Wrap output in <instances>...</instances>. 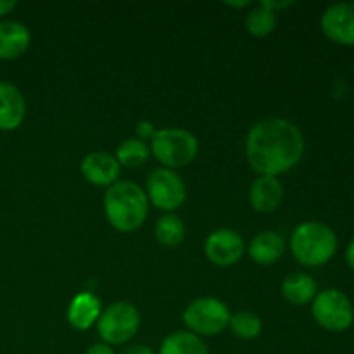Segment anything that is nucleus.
Wrapping results in <instances>:
<instances>
[{"mask_svg": "<svg viewBox=\"0 0 354 354\" xmlns=\"http://www.w3.org/2000/svg\"><path fill=\"white\" fill-rule=\"evenodd\" d=\"M304 154V135L297 124L283 118H266L249 130L245 159L259 176H279L290 171Z\"/></svg>", "mask_w": 354, "mask_h": 354, "instance_id": "1", "label": "nucleus"}, {"mask_svg": "<svg viewBox=\"0 0 354 354\" xmlns=\"http://www.w3.org/2000/svg\"><path fill=\"white\" fill-rule=\"evenodd\" d=\"M104 213L118 232L138 230L149 214L147 194L133 182H116L104 194Z\"/></svg>", "mask_w": 354, "mask_h": 354, "instance_id": "2", "label": "nucleus"}, {"mask_svg": "<svg viewBox=\"0 0 354 354\" xmlns=\"http://www.w3.org/2000/svg\"><path fill=\"white\" fill-rule=\"evenodd\" d=\"M339 241L335 232L322 221H304L290 235L292 256L304 266H324L335 256Z\"/></svg>", "mask_w": 354, "mask_h": 354, "instance_id": "3", "label": "nucleus"}, {"mask_svg": "<svg viewBox=\"0 0 354 354\" xmlns=\"http://www.w3.org/2000/svg\"><path fill=\"white\" fill-rule=\"evenodd\" d=\"M151 152L168 169H178L190 165L199 152L196 135L183 128H162L151 140Z\"/></svg>", "mask_w": 354, "mask_h": 354, "instance_id": "4", "label": "nucleus"}, {"mask_svg": "<svg viewBox=\"0 0 354 354\" xmlns=\"http://www.w3.org/2000/svg\"><path fill=\"white\" fill-rule=\"evenodd\" d=\"M140 327V313L137 308L127 301L113 303L100 313L97 330L100 339L107 346H121L130 342L137 335Z\"/></svg>", "mask_w": 354, "mask_h": 354, "instance_id": "5", "label": "nucleus"}, {"mask_svg": "<svg viewBox=\"0 0 354 354\" xmlns=\"http://www.w3.org/2000/svg\"><path fill=\"white\" fill-rule=\"evenodd\" d=\"M311 315L322 328L328 332H344L354 324L353 301L339 289H325L315 296Z\"/></svg>", "mask_w": 354, "mask_h": 354, "instance_id": "6", "label": "nucleus"}, {"mask_svg": "<svg viewBox=\"0 0 354 354\" xmlns=\"http://www.w3.org/2000/svg\"><path fill=\"white\" fill-rule=\"evenodd\" d=\"M230 310L223 301L216 297H199L187 306L183 313V324L189 332L196 335H218L225 332L230 325Z\"/></svg>", "mask_w": 354, "mask_h": 354, "instance_id": "7", "label": "nucleus"}, {"mask_svg": "<svg viewBox=\"0 0 354 354\" xmlns=\"http://www.w3.org/2000/svg\"><path fill=\"white\" fill-rule=\"evenodd\" d=\"M145 194L158 209L171 213L185 203L187 187L182 176L173 169L156 168L149 173L147 182H145Z\"/></svg>", "mask_w": 354, "mask_h": 354, "instance_id": "8", "label": "nucleus"}, {"mask_svg": "<svg viewBox=\"0 0 354 354\" xmlns=\"http://www.w3.org/2000/svg\"><path fill=\"white\" fill-rule=\"evenodd\" d=\"M206 258L216 266H234L242 259L245 252L244 239L239 232L230 228H220L209 234L204 244Z\"/></svg>", "mask_w": 354, "mask_h": 354, "instance_id": "9", "label": "nucleus"}, {"mask_svg": "<svg viewBox=\"0 0 354 354\" xmlns=\"http://www.w3.org/2000/svg\"><path fill=\"white\" fill-rule=\"evenodd\" d=\"M322 31L332 41L354 47V2H337L322 14Z\"/></svg>", "mask_w": 354, "mask_h": 354, "instance_id": "10", "label": "nucleus"}, {"mask_svg": "<svg viewBox=\"0 0 354 354\" xmlns=\"http://www.w3.org/2000/svg\"><path fill=\"white\" fill-rule=\"evenodd\" d=\"M80 171H82L83 178L92 185L109 189L111 185L120 182L121 166L114 156L104 151H95L83 158Z\"/></svg>", "mask_w": 354, "mask_h": 354, "instance_id": "11", "label": "nucleus"}, {"mask_svg": "<svg viewBox=\"0 0 354 354\" xmlns=\"http://www.w3.org/2000/svg\"><path fill=\"white\" fill-rule=\"evenodd\" d=\"M26 118V100L10 82H0V131H12Z\"/></svg>", "mask_w": 354, "mask_h": 354, "instance_id": "12", "label": "nucleus"}, {"mask_svg": "<svg viewBox=\"0 0 354 354\" xmlns=\"http://www.w3.org/2000/svg\"><path fill=\"white\" fill-rule=\"evenodd\" d=\"M31 45V33L23 23L14 19L0 21V59L12 61L21 57Z\"/></svg>", "mask_w": 354, "mask_h": 354, "instance_id": "13", "label": "nucleus"}, {"mask_svg": "<svg viewBox=\"0 0 354 354\" xmlns=\"http://www.w3.org/2000/svg\"><path fill=\"white\" fill-rule=\"evenodd\" d=\"M100 313H102V304L99 297L92 292H82L73 297L69 303L66 318L76 330H88L99 322Z\"/></svg>", "mask_w": 354, "mask_h": 354, "instance_id": "14", "label": "nucleus"}, {"mask_svg": "<svg viewBox=\"0 0 354 354\" xmlns=\"http://www.w3.org/2000/svg\"><path fill=\"white\" fill-rule=\"evenodd\" d=\"M249 199L259 213H273L283 199V185L275 176H258L249 190Z\"/></svg>", "mask_w": 354, "mask_h": 354, "instance_id": "15", "label": "nucleus"}, {"mask_svg": "<svg viewBox=\"0 0 354 354\" xmlns=\"http://www.w3.org/2000/svg\"><path fill=\"white\" fill-rule=\"evenodd\" d=\"M286 252V242L277 232H261L249 244V256L263 266L275 265Z\"/></svg>", "mask_w": 354, "mask_h": 354, "instance_id": "16", "label": "nucleus"}, {"mask_svg": "<svg viewBox=\"0 0 354 354\" xmlns=\"http://www.w3.org/2000/svg\"><path fill=\"white\" fill-rule=\"evenodd\" d=\"M282 296L294 306H304L313 303L318 294V286L315 279L308 273H290L282 282Z\"/></svg>", "mask_w": 354, "mask_h": 354, "instance_id": "17", "label": "nucleus"}, {"mask_svg": "<svg viewBox=\"0 0 354 354\" xmlns=\"http://www.w3.org/2000/svg\"><path fill=\"white\" fill-rule=\"evenodd\" d=\"M159 354H209V351L199 335L178 330L169 334L162 341Z\"/></svg>", "mask_w": 354, "mask_h": 354, "instance_id": "18", "label": "nucleus"}, {"mask_svg": "<svg viewBox=\"0 0 354 354\" xmlns=\"http://www.w3.org/2000/svg\"><path fill=\"white\" fill-rule=\"evenodd\" d=\"M154 235L165 248H176L185 239V225L176 214L168 213L156 221Z\"/></svg>", "mask_w": 354, "mask_h": 354, "instance_id": "19", "label": "nucleus"}, {"mask_svg": "<svg viewBox=\"0 0 354 354\" xmlns=\"http://www.w3.org/2000/svg\"><path fill=\"white\" fill-rule=\"evenodd\" d=\"M149 156H151V149L140 138H127L121 142L116 149V156L120 166L124 168H140L147 162Z\"/></svg>", "mask_w": 354, "mask_h": 354, "instance_id": "20", "label": "nucleus"}, {"mask_svg": "<svg viewBox=\"0 0 354 354\" xmlns=\"http://www.w3.org/2000/svg\"><path fill=\"white\" fill-rule=\"evenodd\" d=\"M277 26V12H273L272 9L265 6L263 2H259L251 12L245 16V30L256 38L268 37Z\"/></svg>", "mask_w": 354, "mask_h": 354, "instance_id": "21", "label": "nucleus"}, {"mask_svg": "<svg viewBox=\"0 0 354 354\" xmlns=\"http://www.w3.org/2000/svg\"><path fill=\"white\" fill-rule=\"evenodd\" d=\"M230 330L235 337L242 339V341H252L261 334V318L252 311H239V313L232 315L230 318Z\"/></svg>", "mask_w": 354, "mask_h": 354, "instance_id": "22", "label": "nucleus"}, {"mask_svg": "<svg viewBox=\"0 0 354 354\" xmlns=\"http://www.w3.org/2000/svg\"><path fill=\"white\" fill-rule=\"evenodd\" d=\"M156 131H158V130H154V124H152V121H149V120L138 121L137 138H140V140H144V142L149 140V138L152 140V137L156 135Z\"/></svg>", "mask_w": 354, "mask_h": 354, "instance_id": "23", "label": "nucleus"}, {"mask_svg": "<svg viewBox=\"0 0 354 354\" xmlns=\"http://www.w3.org/2000/svg\"><path fill=\"white\" fill-rule=\"evenodd\" d=\"M85 354H114V351L111 346L104 344V342H99V344L90 346V348L86 349Z\"/></svg>", "mask_w": 354, "mask_h": 354, "instance_id": "24", "label": "nucleus"}, {"mask_svg": "<svg viewBox=\"0 0 354 354\" xmlns=\"http://www.w3.org/2000/svg\"><path fill=\"white\" fill-rule=\"evenodd\" d=\"M17 7L16 0H0V17L7 16Z\"/></svg>", "mask_w": 354, "mask_h": 354, "instance_id": "25", "label": "nucleus"}, {"mask_svg": "<svg viewBox=\"0 0 354 354\" xmlns=\"http://www.w3.org/2000/svg\"><path fill=\"white\" fill-rule=\"evenodd\" d=\"M123 354H156V353L152 351L151 348H147V346L137 344V346H130V348H128Z\"/></svg>", "mask_w": 354, "mask_h": 354, "instance_id": "26", "label": "nucleus"}, {"mask_svg": "<svg viewBox=\"0 0 354 354\" xmlns=\"http://www.w3.org/2000/svg\"><path fill=\"white\" fill-rule=\"evenodd\" d=\"M263 3H265L268 9H272L273 12H277V10H280V9H287V7L292 6L294 2H263Z\"/></svg>", "mask_w": 354, "mask_h": 354, "instance_id": "27", "label": "nucleus"}, {"mask_svg": "<svg viewBox=\"0 0 354 354\" xmlns=\"http://www.w3.org/2000/svg\"><path fill=\"white\" fill-rule=\"evenodd\" d=\"M346 261H348L349 268L354 270V239L349 242L348 249H346Z\"/></svg>", "mask_w": 354, "mask_h": 354, "instance_id": "28", "label": "nucleus"}, {"mask_svg": "<svg viewBox=\"0 0 354 354\" xmlns=\"http://www.w3.org/2000/svg\"><path fill=\"white\" fill-rule=\"evenodd\" d=\"M227 6H230V7H248L249 2H248V0H245V2H227Z\"/></svg>", "mask_w": 354, "mask_h": 354, "instance_id": "29", "label": "nucleus"}]
</instances>
